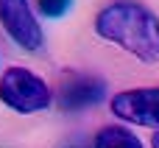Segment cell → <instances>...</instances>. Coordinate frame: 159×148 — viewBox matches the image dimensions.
<instances>
[{
  "label": "cell",
  "instance_id": "cell-1",
  "mask_svg": "<svg viewBox=\"0 0 159 148\" xmlns=\"http://www.w3.org/2000/svg\"><path fill=\"white\" fill-rule=\"evenodd\" d=\"M95 34L143 64H159V17L137 0H115L95 17Z\"/></svg>",
  "mask_w": 159,
  "mask_h": 148
},
{
  "label": "cell",
  "instance_id": "cell-2",
  "mask_svg": "<svg viewBox=\"0 0 159 148\" xmlns=\"http://www.w3.org/2000/svg\"><path fill=\"white\" fill-rule=\"evenodd\" d=\"M0 101L17 115H36L53 104L48 81L28 67H8L0 76Z\"/></svg>",
  "mask_w": 159,
  "mask_h": 148
},
{
  "label": "cell",
  "instance_id": "cell-3",
  "mask_svg": "<svg viewBox=\"0 0 159 148\" xmlns=\"http://www.w3.org/2000/svg\"><path fill=\"white\" fill-rule=\"evenodd\" d=\"M0 28L25 53H36L45 48V31L36 11L31 8V0H0Z\"/></svg>",
  "mask_w": 159,
  "mask_h": 148
},
{
  "label": "cell",
  "instance_id": "cell-4",
  "mask_svg": "<svg viewBox=\"0 0 159 148\" xmlns=\"http://www.w3.org/2000/svg\"><path fill=\"white\" fill-rule=\"evenodd\" d=\"M106 98V81L87 73H64L56 87V106L61 112H84Z\"/></svg>",
  "mask_w": 159,
  "mask_h": 148
},
{
  "label": "cell",
  "instance_id": "cell-5",
  "mask_svg": "<svg viewBox=\"0 0 159 148\" xmlns=\"http://www.w3.org/2000/svg\"><path fill=\"white\" fill-rule=\"evenodd\" d=\"M112 115L131 126H148L159 129V87H140V90H123L109 104Z\"/></svg>",
  "mask_w": 159,
  "mask_h": 148
},
{
  "label": "cell",
  "instance_id": "cell-6",
  "mask_svg": "<svg viewBox=\"0 0 159 148\" xmlns=\"http://www.w3.org/2000/svg\"><path fill=\"white\" fill-rule=\"evenodd\" d=\"M92 148H143V143L137 140L134 132H129L126 126H103L95 140Z\"/></svg>",
  "mask_w": 159,
  "mask_h": 148
},
{
  "label": "cell",
  "instance_id": "cell-7",
  "mask_svg": "<svg viewBox=\"0 0 159 148\" xmlns=\"http://www.w3.org/2000/svg\"><path fill=\"white\" fill-rule=\"evenodd\" d=\"M73 0H36V11L42 17H50V20H59L70 11Z\"/></svg>",
  "mask_w": 159,
  "mask_h": 148
},
{
  "label": "cell",
  "instance_id": "cell-8",
  "mask_svg": "<svg viewBox=\"0 0 159 148\" xmlns=\"http://www.w3.org/2000/svg\"><path fill=\"white\" fill-rule=\"evenodd\" d=\"M151 148H159V129L154 132V143H151Z\"/></svg>",
  "mask_w": 159,
  "mask_h": 148
}]
</instances>
